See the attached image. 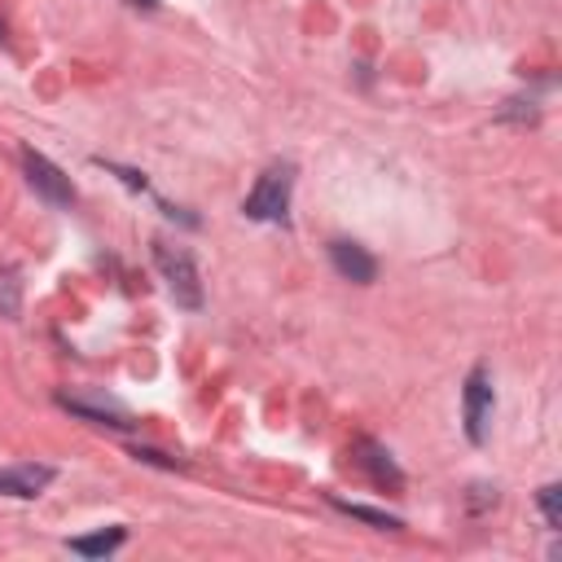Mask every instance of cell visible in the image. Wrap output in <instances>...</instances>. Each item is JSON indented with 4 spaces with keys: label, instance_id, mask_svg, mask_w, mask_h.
Instances as JSON below:
<instances>
[{
    "label": "cell",
    "instance_id": "cell-1",
    "mask_svg": "<svg viewBox=\"0 0 562 562\" xmlns=\"http://www.w3.org/2000/svg\"><path fill=\"white\" fill-rule=\"evenodd\" d=\"M154 259L167 277V290L180 307H202V281H198V268H193V255L180 250V246H167V241H154Z\"/></svg>",
    "mask_w": 562,
    "mask_h": 562
},
{
    "label": "cell",
    "instance_id": "cell-2",
    "mask_svg": "<svg viewBox=\"0 0 562 562\" xmlns=\"http://www.w3.org/2000/svg\"><path fill=\"white\" fill-rule=\"evenodd\" d=\"M290 184H294V171L290 167H268L259 176V184L250 189L246 198V215L250 220H285V206H290Z\"/></svg>",
    "mask_w": 562,
    "mask_h": 562
},
{
    "label": "cell",
    "instance_id": "cell-3",
    "mask_svg": "<svg viewBox=\"0 0 562 562\" xmlns=\"http://www.w3.org/2000/svg\"><path fill=\"white\" fill-rule=\"evenodd\" d=\"M22 167H26V180H31V189H35L44 202H53V206H70V202H75V189H70L66 171H61V167H53L44 154L26 149V154H22Z\"/></svg>",
    "mask_w": 562,
    "mask_h": 562
},
{
    "label": "cell",
    "instance_id": "cell-4",
    "mask_svg": "<svg viewBox=\"0 0 562 562\" xmlns=\"http://www.w3.org/2000/svg\"><path fill=\"white\" fill-rule=\"evenodd\" d=\"M487 422H492V382L483 369H474L465 378V435H470V443L487 439Z\"/></svg>",
    "mask_w": 562,
    "mask_h": 562
},
{
    "label": "cell",
    "instance_id": "cell-5",
    "mask_svg": "<svg viewBox=\"0 0 562 562\" xmlns=\"http://www.w3.org/2000/svg\"><path fill=\"white\" fill-rule=\"evenodd\" d=\"M329 263H334L338 277H347V281H356V285H369V281L378 277V259H373L364 246L342 241V237L329 241Z\"/></svg>",
    "mask_w": 562,
    "mask_h": 562
},
{
    "label": "cell",
    "instance_id": "cell-6",
    "mask_svg": "<svg viewBox=\"0 0 562 562\" xmlns=\"http://www.w3.org/2000/svg\"><path fill=\"white\" fill-rule=\"evenodd\" d=\"M48 483H53V470L48 465H13V470H0V496H40Z\"/></svg>",
    "mask_w": 562,
    "mask_h": 562
},
{
    "label": "cell",
    "instance_id": "cell-7",
    "mask_svg": "<svg viewBox=\"0 0 562 562\" xmlns=\"http://www.w3.org/2000/svg\"><path fill=\"white\" fill-rule=\"evenodd\" d=\"M123 544V527H110V531H97V536H75L70 540V553H83V558H105Z\"/></svg>",
    "mask_w": 562,
    "mask_h": 562
},
{
    "label": "cell",
    "instance_id": "cell-8",
    "mask_svg": "<svg viewBox=\"0 0 562 562\" xmlns=\"http://www.w3.org/2000/svg\"><path fill=\"white\" fill-rule=\"evenodd\" d=\"M360 461L369 465V474L378 479V483H391V487H400V470H395V461H391V452H382L378 443H360Z\"/></svg>",
    "mask_w": 562,
    "mask_h": 562
},
{
    "label": "cell",
    "instance_id": "cell-9",
    "mask_svg": "<svg viewBox=\"0 0 562 562\" xmlns=\"http://www.w3.org/2000/svg\"><path fill=\"white\" fill-rule=\"evenodd\" d=\"M342 514H351V518H360V522H373V527H382V531H395V527H404L400 518H391V514H382V509H369V505H351V501H334Z\"/></svg>",
    "mask_w": 562,
    "mask_h": 562
},
{
    "label": "cell",
    "instance_id": "cell-10",
    "mask_svg": "<svg viewBox=\"0 0 562 562\" xmlns=\"http://www.w3.org/2000/svg\"><path fill=\"white\" fill-rule=\"evenodd\" d=\"M540 509H544V522L558 531V527H562V487H558V483L540 487Z\"/></svg>",
    "mask_w": 562,
    "mask_h": 562
},
{
    "label": "cell",
    "instance_id": "cell-11",
    "mask_svg": "<svg viewBox=\"0 0 562 562\" xmlns=\"http://www.w3.org/2000/svg\"><path fill=\"white\" fill-rule=\"evenodd\" d=\"M132 4H145V9H154V4H158V0H132Z\"/></svg>",
    "mask_w": 562,
    "mask_h": 562
}]
</instances>
